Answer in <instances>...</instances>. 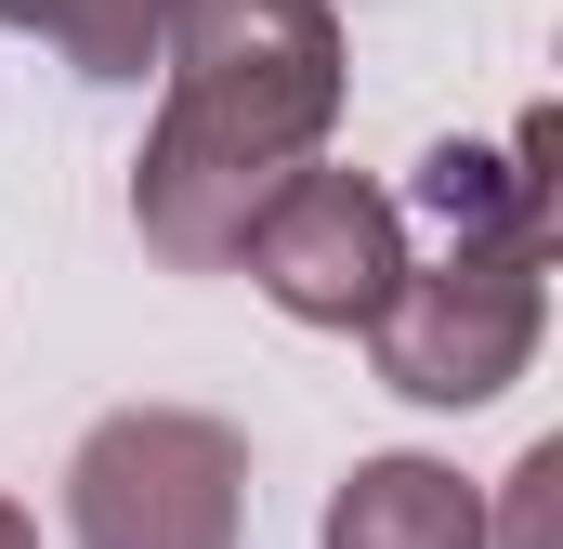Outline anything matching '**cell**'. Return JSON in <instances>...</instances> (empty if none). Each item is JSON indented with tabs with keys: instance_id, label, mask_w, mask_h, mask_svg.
Segmentation results:
<instances>
[{
	"instance_id": "6da1fadb",
	"label": "cell",
	"mask_w": 563,
	"mask_h": 549,
	"mask_svg": "<svg viewBox=\"0 0 563 549\" xmlns=\"http://www.w3.org/2000/svg\"><path fill=\"white\" fill-rule=\"evenodd\" d=\"M157 66H170V105L144 132L132 223L170 274H223L276 170H301L341 119V13L328 0H184Z\"/></svg>"
},
{
	"instance_id": "7a4b0ae2",
	"label": "cell",
	"mask_w": 563,
	"mask_h": 549,
	"mask_svg": "<svg viewBox=\"0 0 563 549\" xmlns=\"http://www.w3.org/2000/svg\"><path fill=\"white\" fill-rule=\"evenodd\" d=\"M79 549H236L250 537V445L197 406H119L66 458Z\"/></svg>"
},
{
	"instance_id": "3957f363",
	"label": "cell",
	"mask_w": 563,
	"mask_h": 549,
	"mask_svg": "<svg viewBox=\"0 0 563 549\" xmlns=\"http://www.w3.org/2000/svg\"><path fill=\"white\" fill-rule=\"evenodd\" d=\"M538 274H551V249H445V262H407L394 301L367 314L380 380L407 406H498L538 367V327H551Z\"/></svg>"
},
{
	"instance_id": "277c9868",
	"label": "cell",
	"mask_w": 563,
	"mask_h": 549,
	"mask_svg": "<svg viewBox=\"0 0 563 549\" xmlns=\"http://www.w3.org/2000/svg\"><path fill=\"white\" fill-rule=\"evenodd\" d=\"M236 262L263 274V301L301 327H367L407 274V197H380L367 170H276V197L236 223Z\"/></svg>"
},
{
	"instance_id": "5b68a950",
	"label": "cell",
	"mask_w": 563,
	"mask_h": 549,
	"mask_svg": "<svg viewBox=\"0 0 563 549\" xmlns=\"http://www.w3.org/2000/svg\"><path fill=\"white\" fill-rule=\"evenodd\" d=\"M551 157H563V119L538 105L511 144H432L407 197L445 223V249H551Z\"/></svg>"
},
{
	"instance_id": "8992f818",
	"label": "cell",
	"mask_w": 563,
	"mask_h": 549,
	"mask_svg": "<svg viewBox=\"0 0 563 549\" xmlns=\"http://www.w3.org/2000/svg\"><path fill=\"white\" fill-rule=\"evenodd\" d=\"M328 549H485V497L445 458H354L328 497Z\"/></svg>"
},
{
	"instance_id": "52a82bcc",
	"label": "cell",
	"mask_w": 563,
	"mask_h": 549,
	"mask_svg": "<svg viewBox=\"0 0 563 549\" xmlns=\"http://www.w3.org/2000/svg\"><path fill=\"white\" fill-rule=\"evenodd\" d=\"M170 13L184 0H40V40L79 66V79H144L170 53Z\"/></svg>"
},
{
	"instance_id": "ba28073f",
	"label": "cell",
	"mask_w": 563,
	"mask_h": 549,
	"mask_svg": "<svg viewBox=\"0 0 563 549\" xmlns=\"http://www.w3.org/2000/svg\"><path fill=\"white\" fill-rule=\"evenodd\" d=\"M485 549H563V445H525L511 458V497H498Z\"/></svg>"
},
{
	"instance_id": "9c48e42d",
	"label": "cell",
	"mask_w": 563,
	"mask_h": 549,
	"mask_svg": "<svg viewBox=\"0 0 563 549\" xmlns=\"http://www.w3.org/2000/svg\"><path fill=\"white\" fill-rule=\"evenodd\" d=\"M0 549H40V524H26V511H13V497H0Z\"/></svg>"
},
{
	"instance_id": "30bf717a",
	"label": "cell",
	"mask_w": 563,
	"mask_h": 549,
	"mask_svg": "<svg viewBox=\"0 0 563 549\" xmlns=\"http://www.w3.org/2000/svg\"><path fill=\"white\" fill-rule=\"evenodd\" d=\"M0 26H40V0H0Z\"/></svg>"
}]
</instances>
